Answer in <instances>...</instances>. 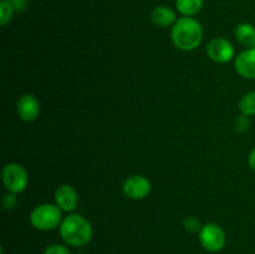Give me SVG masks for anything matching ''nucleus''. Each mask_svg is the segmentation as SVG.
<instances>
[{
    "label": "nucleus",
    "instance_id": "f257e3e1",
    "mask_svg": "<svg viewBox=\"0 0 255 254\" xmlns=\"http://www.w3.org/2000/svg\"><path fill=\"white\" fill-rule=\"evenodd\" d=\"M172 42L182 51H192L201 45L203 40V27L201 22L192 16L177 19L171 31Z\"/></svg>",
    "mask_w": 255,
    "mask_h": 254
},
{
    "label": "nucleus",
    "instance_id": "f03ea898",
    "mask_svg": "<svg viewBox=\"0 0 255 254\" xmlns=\"http://www.w3.org/2000/svg\"><path fill=\"white\" fill-rule=\"evenodd\" d=\"M62 241L71 247H84L91 242L94 229L91 223L80 214H70L60 224Z\"/></svg>",
    "mask_w": 255,
    "mask_h": 254
},
{
    "label": "nucleus",
    "instance_id": "7ed1b4c3",
    "mask_svg": "<svg viewBox=\"0 0 255 254\" xmlns=\"http://www.w3.org/2000/svg\"><path fill=\"white\" fill-rule=\"evenodd\" d=\"M30 224L37 231H52L62 222L61 209L52 203H42L30 213Z\"/></svg>",
    "mask_w": 255,
    "mask_h": 254
},
{
    "label": "nucleus",
    "instance_id": "20e7f679",
    "mask_svg": "<svg viewBox=\"0 0 255 254\" xmlns=\"http://www.w3.org/2000/svg\"><path fill=\"white\" fill-rule=\"evenodd\" d=\"M2 183L10 193H21L29 186V174L21 164L10 162L2 168Z\"/></svg>",
    "mask_w": 255,
    "mask_h": 254
},
{
    "label": "nucleus",
    "instance_id": "39448f33",
    "mask_svg": "<svg viewBox=\"0 0 255 254\" xmlns=\"http://www.w3.org/2000/svg\"><path fill=\"white\" fill-rule=\"evenodd\" d=\"M199 242L206 251L217 253L224 248L227 237L221 226L217 223H207L199 231Z\"/></svg>",
    "mask_w": 255,
    "mask_h": 254
},
{
    "label": "nucleus",
    "instance_id": "423d86ee",
    "mask_svg": "<svg viewBox=\"0 0 255 254\" xmlns=\"http://www.w3.org/2000/svg\"><path fill=\"white\" fill-rule=\"evenodd\" d=\"M207 55L218 64H227L236 55L233 44L224 37H216L207 45Z\"/></svg>",
    "mask_w": 255,
    "mask_h": 254
},
{
    "label": "nucleus",
    "instance_id": "0eeeda50",
    "mask_svg": "<svg viewBox=\"0 0 255 254\" xmlns=\"http://www.w3.org/2000/svg\"><path fill=\"white\" fill-rule=\"evenodd\" d=\"M125 196L134 201H141L151 193V182L141 174H133L125 181L122 186Z\"/></svg>",
    "mask_w": 255,
    "mask_h": 254
},
{
    "label": "nucleus",
    "instance_id": "6e6552de",
    "mask_svg": "<svg viewBox=\"0 0 255 254\" xmlns=\"http://www.w3.org/2000/svg\"><path fill=\"white\" fill-rule=\"evenodd\" d=\"M16 114L24 122H32L40 114V104L31 94H25L16 101Z\"/></svg>",
    "mask_w": 255,
    "mask_h": 254
},
{
    "label": "nucleus",
    "instance_id": "1a4fd4ad",
    "mask_svg": "<svg viewBox=\"0 0 255 254\" xmlns=\"http://www.w3.org/2000/svg\"><path fill=\"white\" fill-rule=\"evenodd\" d=\"M55 204L64 212H74L79 204V194L70 184H61L55 192Z\"/></svg>",
    "mask_w": 255,
    "mask_h": 254
},
{
    "label": "nucleus",
    "instance_id": "9d476101",
    "mask_svg": "<svg viewBox=\"0 0 255 254\" xmlns=\"http://www.w3.org/2000/svg\"><path fill=\"white\" fill-rule=\"evenodd\" d=\"M236 71L247 80H255V47L242 51L234 60Z\"/></svg>",
    "mask_w": 255,
    "mask_h": 254
},
{
    "label": "nucleus",
    "instance_id": "9b49d317",
    "mask_svg": "<svg viewBox=\"0 0 255 254\" xmlns=\"http://www.w3.org/2000/svg\"><path fill=\"white\" fill-rule=\"evenodd\" d=\"M151 20L156 26L158 27H168L173 26L174 22L177 21V16L174 10H172L171 7L164 6H157L152 10L151 12Z\"/></svg>",
    "mask_w": 255,
    "mask_h": 254
},
{
    "label": "nucleus",
    "instance_id": "f8f14e48",
    "mask_svg": "<svg viewBox=\"0 0 255 254\" xmlns=\"http://www.w3.org/2000/svg\"><path fill=\"white\" fill-rule=\"evenodd\" d=\"M236 35L237 41L243 46L252 49L255 47V26L249 24V22H242L236 27Z\"/></svg>",
    "mask_w": 255,
    "mask_h": 254
},
{
    "label": "nucleus",
    "instance_id": "ddd939ff",
    "mask_svg": "<svg viewBox=\"0 0 255 254\" xmlns=\"http://www.w3.org/2000/svg\"><path fill=\"white\" fill-rule=\"evenodd\" d=\"M203 2V0H176V9L183 16L193 17L201 11Z\"/></svg>",
    "mask_w": 255,
    "mask_h": 254
},
{
    "label": "nucleus",
    "instance_id": "4468645a",
    "mask_svg": "<svg viewBox=\"0 0 255 254\" xmlns=\"http://www.w3.org/2000/svg\"><path fill=\"white\" fill-rule=\"evenodd\" d=\"M239 111L246 116H254L255 115V91H251L244 95L238 104Z\"/></svg>",
    "mask_w": 255,
    "mask_h": 254
},
{
    "label": "nucleus",
    "instance_id": "2eb2a0df",
    "mask_svg": "<svg viewBox=\"0 0 255 254\" xmlns=\"http://www.w3.org/2000/svg\"><path fill=\"white\" fill-rule=\"evenodd\" d=\"M14 7L7 0H1L0 1V25L5 26L7 22L11 21L12 15H14Z\"/></svg>",
    "mask_w": 255,
    "mask_h": 254
},
{
    "label": "nucleus",
    "instance_id": "dca6fc26",
    "mask_svg": "<svg viewBox=\"0 0 255 254\" xmlns=\"http://www.w3.org/2000/svg\"><path fill=\"white\" fill-rule=\"evenodd\" d=\"M17 197L15 193H6L4 197H2V208L5 211H12L15 209V207L17 206Z\"/></svg>",
    "mask_w": 255,
    "mask_h": 254
},
{
    "label": "nucleus",
    "instance_id": "f3484780",
    "mask_svg": "<svg viewBox=\"0 0 255 254\" xmlns=\"http://www.w3.org/2000/svg\"><path fill=\"white\" fill-rule=\"evenodd\" d=\"M183 226H184V229L188 232H191V233L199 232L202 228L201 223H199V221L196 218V217H188V218L184 219Z\"/></svg>",
    "mask_w": 255,
    "mask_h": 254
},
{
    "label": "nucleus",
    "instance_id": "a211bd4d",
    "mask_svg": "<svg viewBox=\"0 0 255 254\" xmlns=\"http://www.w3.org/2000/svg\"><path fill=\"white\" fill-rule=\"evenodd\" d=\"M44 254H70V251L67 247L62 246V244H50L45 248Z\"/></svg>",
    "mask_w": 255,
    "mask_h": 254
},
{
    "label": "nucleus",
    "instance_id": "6ab92c4d",
    "mask_svg": "<svg viewBox=\"0 0 255 254\" xmlns=\"http://www.w3.org/2000/svg\"><path fill=\"white\" fill-rule=\"evenodd\" d=\"M249 127H251V121H249L248 116L246 115H242L238 119L236 120V129L239 132H246L248 131Z\"/></svg>",
    "mask_w": 255,
    "mask_h": 254
},
{
    "label": "nucleus",
    "instance_id": "aec40b11",
    "mask_svg": "<svg viewBox=\"0 0 255 254\" xmlns=\"http://www.w3.org/2000/svg\"><path fill=\"white\" fill-rule=\"evenodd\" d=\"M12 5L15 11H24L27 5V0H7Z\"/></svg>",
    "mask_w": 255,
    "mask_h": 254
},
{
    "label": "nucleus",
    "instance_id": "412c9836",
    "mask_svg": "<svg viewBox=\"0 0 255 254\" xmlns=\"http://www.w3.org/2000/svg\"><path fill=\"white\" fill-rule=\"evenodd\" d=\"M248 162H249V166H251V168L253 169V171H255V147L252 149L251 154H249Z\"/></svg>",
    "mask_w": 255,
    "mask_h": 254
}]
</instances>
